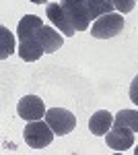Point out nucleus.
<instances>
[{
	"label": "nucleus",
	"instance_id": "nucleus-1",
	"mask_svg": "<svg viewBox=\"0 0 138 155\" xmlns=\"http://www.w3.org/2000/svg\"><path fill=\"white\" fill-rule=\"evenodd\" d=\"M54 134L56 132L52 130V126L47 124L46 120H31L23 130L25 143L33 149H41V147H47V145L54 141Z\"/></svg>",
	"mask_w": 138,
	"mask_h": 155
},
{
	"label": "nucleus",
	"instance_id": "nucleus-2",
	"mask_svg": "<svg viewBox=\"0 0 138 155\" xmlns=\"http://www.w3.org/2000/svg\"><path fill=\"white\" fill-rule=\"evenodd\" d=\"M124 29V17L122 12H107L101 15L91 27V35L97 39H107V37H115Z\"/></svg>",
	"mask_w": 138,
	"mask_h": 155
},
{
	"label": "nucleus",
	"instance_id": "nucleus-3",
	"mask_svg": "<svg viewBox=\"0 0 138 155\" xmlns=\"http://www.w3.org/2000/svg\"><path fill=\"white\" fill-rule=\"evenodd\" d=\"M60 6L64 8L66 17L70 19V23L74 25L76 31H87L89 29L91 15H89L85 0H60Z\"/></svg>",
	"mask_w": 138,
	"mask_h": 155
},
{
	"label": "nucleus",
	"instance_id": "nucleus-4",
	"mask_svg": "<svg viewBox=\"0 0 138 155\" xmlns=\"http://www.w3.org/2000/svg\"><path fill=\"white\" fill-rule=\"evenodd\" d=\"M43 120L52 126V130L56 132L58 137L72 132V130H74V126H76V118H74V114L68 112V110H64V107H52V110H47L46 116H43Z\"/></svg>",
	"mask_w": 138,
	"mask_h": 155
},
{
	"label": "nucleus",
	"instance_id": "nucleus-5",
	"mask_svg": "<svg viewBox=\"0 0 138 155\" xmlns=\"http://www.w3.org/2000/svg\"><path fill=\"white\" fill-rule=\"evenodd\" d=\"M17 112L19 116L27 122L31 120H41L46 116V106H43V99L37 95H25L19 104H17Z\"/></svg>",
	"mask_w": 138,
	"mask_h": 155
},
{
	"label": "nucleus",
	"instance_id": "nucleus-6",
	"mask_svg": "<svg viewBox=\"0 0 138 155\" xmlns=\"http://www.w3.org/2000/svg\"><path fill=\"white\" fill-rule=\"evenodd\" d=\"M107 147L114 151H126L134 145V130H130L126 126H111V130L105 134Z\"/></svg>",
	"mask_w": 138,
	"mask_h": 155
},
{
	"label": "nucleus",
	"instance_id": "nucleus-7",
	"mask_svg": "<svg viewBox=\"0 0 138 155\" xmlns=\"http://www.w3.org/2000/svg\"><path fill=\"white\" fill-rule=\"evenodd\" d=\"M46 17L50 19V23L56 25L64 35H74L76 29H74V25L70 23V19L66 17L64 8H62L58 2H50V4L46 6Z\"/></svg>",
	"mask_w": 138,
	"mask_h": 155
},
{
	"label": "nucleus",
	"instance_id": "nucleus-8",
	"mask_svg": "<svg viewBox=\"0 0 138 155\" xmlns=\"http://www.w3.org/2000/svg\"><path fill=\"white\" fill-rule=\"evenodd\" d=\"M111 126H114V116L107 112V110H99V112H95L89 120V128L95 137H103L107 132L111 130Z\"/></svg>",
	"mask_w": 138,
	"mask_h": 155
},
{
	"label": "nucleus",
	"instance_id": "nucleus-9",
	"mask_svg": "<svg viewBox=\"0 0 138 155\" xmlns=\"http://www.w3.org/2000/svg\"><path fill=\"white\" fill-rule=\"evenodd\" d=\"M41 54H43V46H41V41H39V33L33 35V37H27V39H23V41L19 44V56H21L25 62H33V60H37Z\"/></svg>",
	"mask_w": 138,
	"mask_h": 155
},
{
	"label": "nucleus",
	"instance_id": "nucleus-10",
	"mask_svg": "<svg viewBox=\"0 0 138 155\" xmlns=\"http://www.w3.org/2000/svg\"><path fill=\"white\" fill-rule=\"evenodd\" d=\"M39 41H41V46H43V52H46V54H52V52H56L58 48H62L64 37L60 35L54 27L43 25V27L39 29Z\"/></svg>",
	"mask_w": 138,
	"mask_h": 155
},
{
	"label": "nucleus",
	"instance_id": "nucleus-11",
	"mask_svg": "<svg viewBox=\"0 0 138 155\" xmlns=\"http://www.w3.org/2000/svg\"><path fill=\"white\" fill-rule=\"evenodd\" d=\"M43 27L41 19L35 17V15H25L23 19L19 21V27H17V35H19V41H23L27 37H33L39 33V29Z\"/></svg>",
	"mask_w": 138,
	"mask_h": 155
},
{
	"label": "nucleus",
	"instance_id": "nucleus-12",
	"mask_svg": "<svg viewBox=\"0 0 138 155\" xmlns=\"http://www.w3.org/2000/svg\"><path fill=\"white\" fill-rule=\"evenodd\" d=\"M114 124L115 126H126L130 130L138 132V112L136 110H122V112H117L114 118Z\"/></svg>",
	"mask_w": 138,
	"mask_h": 155
},
{
	"label": "nucleus",
	"instance_id": "nucleus-13",
	"mask_svg": "<svg viewBox=\"0 0 138 155\" xmlns=\"http://www.w3.org/2000/svg\"><path fill=\"white\" fill-rule=\"evenodd\" d=\"M85 2H87V8H89L91 19H99L101 15H107V12L115 11L111 0H85Z\"/></svg>",
	"mask_w": 138,
	"mask_h": 155
},
{
	"label": "nucleus",
	"instance_id": "nucleus-14",
	"mask_svg": "<svg viewBox=\"0 0 138 155\" xmlns=\"http://www.w3.org/2000/svg\"><path fill=\"white\" fill-rule=\"evenodd\" d=\"M14 52V37L12 33L8 31V27H0V58L6 60Z\"/></svg>",
	"mask_w": 138,
	"mask_h": 155
},
{
	"label": "nucleus",
	"instance_id": "nucleus-15",
	"mask_svg": "<svg viewBox=\"0 0 138 155\" xmlns=\"http://www.w3.org/2000/svg\"><path fill=\"white\" fill-rule=\"evenodd\" d=\"M111 4L115 6V11L122 12V15H126L134 8V4H136V0H111Z\"/></svg>",
	"mask_w": 138,
	"mask_h": 155
},
{
	"label": "nucleus",
	"instance_id": "nucleus-16",
	"mask_svg": "<svg viewBox=\"0 0 138 155\" xmlns=\"http://www.w3.org/2000/svg\"><path fill=\"white\" fill-rule=\"evenodd\" d=\"M130 99L134 101V106H138V74L134 77V81L130 85Z\"/></svg>",
	"mask_w": 138,
	"mask_h": 155
},
{
	"label": "nucleus",
	"instance_id": "nucleus-17",
	"mask_svg": "<svg viewBox=\"0 0 138 155\" xmlns=\"http://www.w3.org/2000/svg\"><path fill=\"white\" fill-rule=\"evenodd\" d=\"M31 2H35V4H46L47 0H31Z\"/></svg>",
	"mask_w": 138,
	"mask_h": 155
},
{
	"label": "nucleus",
	"instance_id": "nucleus-18",
	"mask_svg": "<svg viewBox=\"0 0 138 155\" xmlns=\"http://www.w3.org/2000/svg\"><path fill=\"white\" fill-rule=\"evenodd\" d=\"M134 153H136V155H138V147H136V149H134Z\"/></svg>",
	"mask_w": 138,
	"mask_h": 155
}]
</instances>
